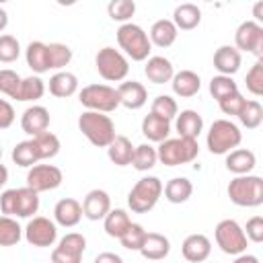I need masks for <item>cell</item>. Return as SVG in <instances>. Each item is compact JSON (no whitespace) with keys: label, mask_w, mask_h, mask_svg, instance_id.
I'll return each mask as SVG.
<instances>
[{"label":"cell","mask_w":263,"mask_h":263,"mask_svg":"<svg viewBox=\"0 0 263 263\" xmlns=\"http://www.w3.org/2000/svg\"><path fill=\"white\" fill-rule=\"evenodd\" d=\"M82 216L97 222L103 220L111 210V197L105 189H90L82 199Z\"/></svg>","instance_id":"cell-15"},{"label":"cell","mask_w":263,"mask_h":263,"mask_svg":"<svg viewBox=\"0 0 263 263\" xmlns=\"http://www.w3.org/2000/svg\"><path fill=\"white\" fill-rule=\"evenodd\" d=\"M78 129L97 148H107L115 140V123L109 115L97 111H84L78 117Z\"/></svg>","instance_id":"cell-1"},{"label":"cell","mask_w":263,"mask_h":263,"mask_svg":"<svg viewBox=\"0 0 263 263\" xmlns=\"http://www.w3.org/2000/svg\"><path fill=\"white\" fill-rule=\"evenodd\" d=\"M117 43L123 49L127 58L134 62H146L152 51V43L148 39V33L136 25V23H123L117 29Z\"/></svg>","instance_id":"cell-4"},{"label":"cell","mask_w":263,"mask_h":263,"mask_svg":"<svg viewBox=\"0 0 263 263\" xmlns=\"http://www.w3.org/2000/svg\"><path fill=\"white\" fill-rule=\"evenodd\" d=\"M144 238H146V230H144V226H142V224L132 222V224H129V228L121 234L119 242H121V247H123V249H127V251H140V247H142Z\"/></svg>","instance_id":"cell-44"},{"label":"cell","mask_w":263,"mask_h":263,"mask_svg":"<svg viewBox=\"0 0 263 263\" xmlns=\"http://www.w3.org/2000/svg\"><path fill=\"white\" fill-rule=\"evenodd\" d=\"M92 263H123V259L117 255V253H111V251H105V253H99L95 257Z\"/></svg>","instance_id":"cell-51"},{"label":"cell","mask_w":263,"mask_h":263,"mask_svg":"<svg viewBox=\"0 0 263 263\" xmlns=\"http://www.w3.org/2000/svg\"><path fill=\"white\" fill-rule=\"evenodd\" d=\"M21 80L23 76L10 68H2L0 70V92L6 95L8 99H14L16 97V90L21 86Z\"/></svg>","instance_id":"cell-46"},{"label":"cell","mask_w":263,"mask_h":263,"mask_svg":"<svg viewBox=\"0 0 263 263\" xmlns=\"http://www.w3.org/2000/svg\"><path fill=\"white\" fill-rule=\"evenodd\" d=\"M242 230H245L247 240L259 245V242L263 240V218H261V216H253L251 220H247V226H245Z\"/></svg>","instance_id":"cell-49"},{"label":"cell","mask_w":263,"mask_h":263,"mask_svg":"<svg viewBox=\"0 0 263 263\" xmlns=\"http://www.w3.org/2000/svg\"><path fill=\"white\" fill-rule=\"evenodd\" d=\"M230 201L238 208H257L263 203V179L259 175H240L228 183Z\"/></svg>","instance_id":"cell-3"},{"label":"cell","mask_w":263,"mask_h":263,"mask_svg":"<svg viewBox=\"0 0 263 263\" xmlns=\"http://www.w3.org/2000/svg\"><path fill=\"white\" fill-rule=\"evenodd\" d=\"M238 121L247 127V129H257L261 123H263V107L259 101L251 99V101H245L240 113L236 115Z\"/></svg>","instance_id":"cell-39"},{"label":"cell","mask_w":263,"mask_h":263,"mask_svg":"<svg viewBox=\"0 0 263 263\" xmlns=\"http://www.w3.org/2000/svg\"><path fill=\"white\" fill-rule=\"evenodd\" d=\"M245 84H247V90L255 97H261L263 95V60H257L251 70L247 72V78H245Z\"/></svg>","instance_id":"cell-47"},{"label":"cell","mask_w":263,"mask_h":263,"mask_svg":"<svg viewBox=\"0 0 263 263\" xmlns=\"http://www.w3.org/2000/svg\"><path fill=\"white\" fill-rule=\"evenodd\" d=\"M148 261H160L166 259L171 253V240L160 232H146V238L138 251Z\"/></svg>","instance_id":"cell-21"},{"label":"cell","mask_w":263,"mask_h":263,"mask_svg":"<svg viewBox=\"0 0 263 263\" xmlns=\"http://www.w3.org/2000/svg\"><path fill=\"white\" fill-rule=\"evenodd\" d=\"M240 142H242V134L238 125L232 123L230 119H216L205 136V144L212 154H228L234 148H238Z\"/></svg>","instance_id":"cell-6"},{"label":"cell","mask_w":263,"mask_h":263,"mask_svg":"<svg viewBox=\"0 0 263 263\" xmlns=\"http://www.w3.org/2000/svg\"><path fill=\"white\" fill-rule=\"evenodd\" d=\"M197 154H199V144L197 140L191 138H166L156 148V156L164 166L189 164L197 158Z\"/></svg>","instance_id":"cell-5"},{"label":"cell","mask_w":263,"mask_h":263,"mask_svg":"<svg viewBox=\"0 0 263 263\" xmlns=\"http://www.w3.org/2000/svg\"><path fill=\"white\" fill-rule=\"evenodd\" d=\"M23 238V228L16 218L0 216V247H14Z\"/></svg>","instance_id":"cell-37"},{"label":"cell","mask_w":263,"mask_h":263,"mask_svg":"<svg viewBox=\"0 0 263 263\" xmlns=\"http://www.w3.org/2000/svg\"><path fill=\"white\" fill-rule=\"evenodd\" d=\"M76 90H78V78L68 70H60L49 78V92L58 99H68Z\"/></svg>","instance_id":"cell-29"},{"label":"cell","mask_w":263,"mask_h":263,"mask_svg":"<svg viewBox=\"0 0 263 263\" xmlns=\"http://www.w3.org/2000/svg\"><path fill=\"white\" fill-rule=\"evenodd\" d=\"M257 164V156L253 150H247V148H234L232 152L226 154V168L240 177V175H251V171L255 168Z\"/></svg>","instance_id":"cell-25"},{"label":"cell","mask_w":263,"mask_h":263,"mask_svg":"<svg viewBox=\"0 0 263 263\" xmlns=\"http://www.w3.org/2000/svg\"><path fill=\"white\" fill-rule=\"evenodd\" d=\"M181 253L189 263H201L212 253V240L201 232L189 234L181 245Z\"/></svg>","instance_id":"cell-18"},{"label":"cell","mask_w":263,"mask_h":263,"mask_svg":"<svg viewBox=\"0 0 263 263\" xmlns=\"http://www.w3.org/2000/svg\"><path fill=\"white\" fill-rule=\"evenodd\" d=\"M142 134L148 138V142H164L171 134V121L154 115V113H148L144 119H142Z\"/></svg>","instance_id":"cell-31"},{"label":"cell","mask_w":263,"mask_h":263,"mask_svg":"<svg viewBox=\"0 0 263 263\" xmlns=\"http://www.w3.org/2000/svg\"><path fill=\"white\" fill-rule=\"evenodd\" d=\"M8 183V168L0 162V187H4Z\"/></svg>","instance_id":"cell-53"},{"label":"cell","mask_w":263,"mask_h":263,"mask_svg":"<svg viewBox=\"0 0 263 263\" xmlns=\"http://www.w3.org/2000/svg\"><path fill=\"white\" fill-rule=\"evenodd\" d=\"M0 210L10 218H33L39 212V193L29 187L6 189L0 195Z\"/></svg>","instance_id":"cell-2"},{"label":"cell","mask_w":263,"mask_h":263,"mask_svg":"<svg viewBox=\"0 0 263 263\" xmlns=\"http://www.w3.org/2000/svg\"><path fill=\"white\" fill-rule=\"evenodd\" d=\"M14 123V109L12 105L0 97V129H6Z\"/></svg>","instance_id":"cell-50"},{"label":"cell","mask_w":263,"mask_h":263,"mask_svg":"<svg viewBox=\"0 0 263 263\" xmlns=\"http://www.w3.org/2000/svg\"><path fill=\"white\" fill-rule=\"evenodd\" d=\"M173 25L177 27V31H191L195 27H199L201 23V8L197 4H191V2H183L179 6H175L173 10Z\"/></svg>","instance_id":"cell-26"},{"label":"cell","mask_w":263,"mask_h":263,"mask_svg":"<svg viewBox=\"0 0 263 263\" xmlns=\"http://www.w3.org/2000/svg\"><path fill=\"white\" fill-rule=\"evenodd\" d=\"M234 263H259V259H257L255 255H247V253H242V255H238V257L234 259Z\"/></svg>","instance_id":"cell-52"},{"label":"cell","mask_w":263,"mask_h":263,"mask_svg":"<svg viewBox=\"0 0 263 263\" xmlns=\"http://www.w3.org/2000/svg\"><path fill=\"white\" fill-rule=\"evenodd\" d=\"M21 127L27 136L35 138L49 127V111L43 105H31L21 115Z\"/></svg>","instance_id":"cell-17"},{"label":"cell","mask_w":263,"mask_h":263,"mask_svg":"<svg viewBox=\"0 0 263 263\" xmlns=\"http://www.w3.org/2000/svg\"><path fill=\"white\" fill-rule=\"evenodd\" d=\"M162 193L171 203H185L193 193V183L187 177H173L162 185Z\"/></svg>","instance_id":"cell-32"},{"label":"cell","mask_w":263,"mask_h":263,"mask_svg":"<svg viewBox=\"0 0 263 263\" xmlns=\"http://www.w3.org/2000/svg\"><path fill=\"white\" fill-rule=\"evenodd\" d=\"M43 95H45V82L35 74V76H27L21 80V86L16 90L14 101L31 103V101H39Z\"/></svg>","instance_id":"cell-34"},{"label":"cell","mask_w":263,"mask_h":263,"mask_svg":"<svg viewBox=\"0 0 263 263\" xmlns=\"http://www.w3.org/2000/svg\"><path fill=\"white\" fill-rule=\"evenodd\" d=\"M6 25H8V12L0 6V33L6 29Z\"/></svg>","instance_id":"cell-54"},{"label":"cell","mask_w":263,"mask_h":263,"mask_svg":"<svg viewBox=\"0 0 263 263\" xmlns=\"http://www.w3.org/2000/svg\"><path fill=\"white\" fill-rule=\"evenodd\" d=\"M150 113H154V115H158V117L171 121V119L177 117L179 105H177V101H175L171 95H158V97L152 101V105H150Z\"/></svg>","instance_id":"cell-40"},{"label":"cell","mask_w":263,"mask_h":263,"mask_svg":"<svg viewBox=\"0 0 263 263\" xmlns=\"http://www.w3.org/2000/svg\"><path fill=\"white\" fill-rule=\"evenodd\" d=\"M86 251V238L80 232H68L60 238L58 247L51 251V263H82Z\"/></svg>","instance_id":"cell-14"},{"label":"cell","mask_w":263,"mask_h":263,"mask_svg":"<svg viewBox=\"0 0 263 263\" xmlns=\"http://www.w3.org/2000/svg\"><path fill=\"white\" fill-rule=\"evenodd\" d=\"M158 162V156H156V148L148 142V144H140L134 148V158H132V164L136 171L144 173V171H150L154 168Z\"/></svg>","instance_id":"cell-38"},{"label":"cell","mask_w":263,"mask_h":263,"mask_svg":"<svg viewBox=\"0 0 263 263\" xmlns=\"http://www.w3.org/2000/svg\"><path fill=\"white\" fill-rule=\"evenodd\" d=\"M117 97H119V105H123L125 109H142L148 103V90L142 82L138 80H123L117 86Z\"/></svg>","instance_id":"cell-16"},{"label":"cell","mask_w":263,"mask_h":263,"mask_svg":"<svg viewBox=\"0 0 263 263\" xmlns=\"http://www.w3.org/2000/svg\"><path fill=\"white\" fill-rule=\"evenodd\" d=\"M62 181H64V173L55 164H39L37 162L27 173V187L37 193L58 189L62 185Z\"/></svg>","instance_id":"cell-13"},{"label":"cell","mask_w":263,"mask_h":263,"mask_svg":"<svg viewBox=\"0 0 263 263\" xmlns=\"http://www.w3.org/2000/svg\"><path fill=\"white\" fill-rule=\"evenodd\" d=\"M21 55V43L14 35H0V62L2 64H12Z\"/></svg>","instance_id":"cell-45"},{"label":"cell","mask_w":263,"mask_h":263,"mask_svg":"<svg viewBox=\"0 0 263 263\" xmlns=\"http://www.w3.org/2000/svg\"><path fill=\"white\" fill-rule=\"evenodd\" d=\"M175 129L179 134V138L197 140V136L203 129V117L197 111H193V109H185V111L177 113V117H175Z\"/></svg>","instance_id":"cell-24"},{"label":"cell","mask_w":263,"mask_h":263,"mask_svg":"<svg viewBox=\"0 0 263 263\" xmlns=\"http://www.w3.org/2000/svg\"><path fill=\"white\" fill-rule=\"evenodd\" d=\"M53 220L55 224L64 226V228H74L80 220H82V205L78 199L74 197H64L55 203L53 208Z\"/></svg>","instance_id":"cell-20"},{"label":"cell","mask_w":263,"mask_h":263,"mask_svg":"<svg viewBox=\"0 0 263 263\" xmlns=\"http://www.w3.org/2000/svg\"><path fill=\"white\" fill-rule=\"evenodd\" d=\"M23 234L29 245L45 249V247H53V242L58 240V226L53 220L45 216H33L23 228Z\"/></svg>","instance_id":"cell-11"},{"label":"cell","mask_w":263,"mask_h":263,"mask_svg":"<svg viewBox=\"0 0 263 263\" xmlns=\"http://www.w3.org/2000/svg\"><path fill=\"white\" fill-rule=\"evenodd\" d=\"M95 66H97V72L105 80H109V82H121L129 74V62H127V58L119 49L109 47V45L97 51Z\"/></svg>","instance_id":"cell-9"},{"label":"cell","mask_w":263,"mask_h":263,"mask_svg":"<svg viewBox=\"0 0 263 263\" xmlns=\"http://www.w3.org/2000/svg\"><path fill=\"white\" fill-rule=\"evenodd\" d=\"M0 158H2V146H0Z\"/></svg>","instance_id":"cell-55"},{"label":"cell","mask_w":263,"mask_h":263,"mask_svg":"<svg viewBox=\"0 0 263 263\" xmlns=\"http://www.w3.org/2000/svg\"><path fill=\"white\" fill-rule=\"evenodd\" d=\"M177 27L173 25L171 18H158L152 27H150V33H148V39L150 43H154L156 47H171L175 41H177Z\"/></svg>","instance_id":"cell-28"},{"label":"cell","mask_w":263,"mask_h":263,"mask_svg":"<svg viewBox=\"0 0 263 263\" xmlns=\"http://www.w3.org/2000/svg\"><path fill=\"white\" fill-rule=\"evenodd\" d=\"M214 236H216V245L220 247L222 253L226 255H242L247 251V236H245V230L242 226L236 222V220H220L216 224V230H214Z\"/></svg>","instance_id":"cell-10"},{"label":"cell","mask_w":263,"mask_h":263,"mask_svg":"<svg viewBox=\"0 0 263 263\" xmlns=\"http://www.w3.org/2000/svg\"><path fill=\"white\" fill-rule=\"evenodd\" d=\"M242 55L234 45H220L214 51V68L222 76H232L240 70Z\"/></svg>","instance_id":"cell-19"},{"label":"cell","mask_w":263,"mask_h":263,"mask_svg":"<svg viewBox=\"0 0 263 263\" xmlns=\"http://www.w3.org/2000/svg\"><path fill=\"white\" fill-rule=\"evenodd\" d=\"M162 195V181L158 177H142L127 193V205L136 214L150 212Z\"/></svg>","instance_id":"cell-7"},{"label":"cell","mask_w":263,"mask_h":263,"mask_svg":"<svg viewBox=\"0 0 263 263\" xmlns=\"http://www.w3.org/2000/svg\"><path fill=\"white\" fill-rule=\"evenodd\" d=\"M234 47L238 51L253 53L257 55V60H261L263 58V27L257 21H242L234 33Z\"/></svg>","instance_id":"cell-12"},{"label":"cell","mask_w":263,"mask_h":263,"mask_svg":"<svg viewBox=\"0 0 263 263\" xmlns=\"http://www.w3.org/2000/svg\"><path fill=\"white\" fill-rule=\"evenodd\" d=\"M25 60H27V66L39 76V74H45L49 72V53H47V43L43 41H31L25 49Z\"/></svg>","instance_id":"cell-27"},{"label":"cell","mask_w":263,"mask_h":263,"mask_svg":"<svg viewBox=\"0 0 263 263\" xmlns=\"http://www.w3.org/2000/svg\"><path fill=\"white\" fill-rule=\"evenodd\" d=\"M234 92H238V86H236V82L232 80V76H222V74H218V76H214V78L210 80V95H212L216 101H222V99H226V97H230V95H234Z\"/></svg>","instance_id":"cell-43"},{"label":"cell","mask_w":263,"mask_h":263,"mask_svg":"<svg viewBox=\"0 0 263 263\" xmlns=\"http://www.w3.org/2000/svg\"><path fill=\"white\" fill-rule=\"evenodd\" d=\"M132 224V218L125 210L121 208H115V210H109V214L103 218V228L105 232L111 236V238H121V234L129 228Z\"/></svg>","instance_id":"cell-33"},{"label":"cell","mask_w":263,"mask_h":263,"mask_svg":"<svg viewBox=\"0 0 263 263\" xmlns=\"http://www.w3.org/2000/svg\"><path fill=\"white\" fill-rule=\"evenodd\" d=\"M134 144L125 136H115V140L107 146V156L115 166H127L134 158Z\"/></svg>","instance_id":"cell-30"},{"label":"cell","mask_w":263,"mask_h":263,"mask_svg":"<svg viewBox=\"0 0 263 263\" xmlns=\"http://www.w3.org/2000/svg\"><path fill=\"white\" fill-rule=\"evenodd\" d=\"M12 162L14 164H18V166H23V168H31V166H35L37 162H41L39 160V156H37V150H35V146H33V140H23V142H18L14 148H12Z\"/></svg>","instance_id":"cell-36"},{"label":"cell","mask_w":263,"mask_h":263,"mask_svg":"<svg viewBox=\"0 0 263 263\" xmlns=\"http://www.w3.org/2000/svg\"><path fill=\"white\" fill-rule=\"evenodd\" d=\"M107 12L111 16V21L117 23H129V18L136 14V2L134 0H111L107 4Z\"/></svg>","instance_id":"cell-41"},{"label":"cell","mask_w":263,"mask_h":263,"mask_svg":"<svg viewBox=\"0 0 263 263\" xmlns=\"http://www.w3.org/2000/svg\"><path fill=\"white\" fill-rule=\"evenodd\" d=\"M31 140H33V146L37 150L39 160H49V158L58 156V152L62 148L60 146V138L55 134H51V132H43V134L31 138Z\"/></svg>","instance_id":"cell-35"},{"label":"cell","mask_w":263,"mask_h":263,"mask_svg":"<svg viewBox=\"0 0 263 263\" xmlns=\"http://www.w3.org/2000/svg\"><path fill=\"white\" fill-rule=\"evenodd\" d=\"M78 101L86 111H97V113H111L119 107V97L117 88L109 84H88L78 92Z\"/></svg>","instance_id":"cell-8"},{"label":"cell","mask_w":263,"mask_h":263,"mask_svg":"<svg viewBox=\"0 0 263 263\" xmlns=\"http://www.w3.org/2000/svg\"><path fill=\"white\" fill-rule=\"evenodd\" d=\"M171 86H173V92L181 99H191L199 92L201 88V78L197 72L193 70H181V72H175V76L171 78Z\"/></svg>","instance_id":"cell-23"},{"label":"cell","mask_w":263,"mask_h":263,"mask_svg":"<svg viewBox=\"0 0 263 263\" xmlns=\"http://www.w3.org/2000/svg\"><path fill=\"white\" fill-rule=\"evenodd\" d=\"M144 74H146V78L152 84H164V82H171V78L175 76V68H173L168 58H164V55H150L146 60Z\"/></svg>","instance_id":"cell-22"},{"label":"cell","mask_w":263,"mask_h":263,"mask_svg":"<svg viewBox=\"0 0 263 263\" xmlns=\"http://www.w3.org/2000/svg\"><path fill=\"white\" fill-rule=\"evenodd\" d=\"M47 53H49V68L51 70H62L72 62V49L66 43H47Z\"/></svg>","instance_id":"cell-42"},{"label":"cell","mask_w":263,"mask_h":263,"mask_svg":"<svg viewBox=\"0 0 263 263\" xmlns=\"http://www.w3.org/2000/svg\"><path fill=\"white\" fill-rule=\"evenodd\" d=\"M245 101H247V99H245L240 92H234V95H230V97L218 101V105H220V111H222L224 115H238L240 109H242V105H245Z\"/></svg>","instance_id":"cell-48"}]
</instances>
